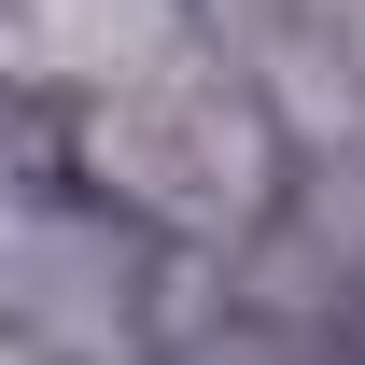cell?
<instances>
[{
  "instance_id": "1",
  "label": "cell",
  "mask_w": 365,
  "mask_h": 365,
  "mask_svg": "<svg viewBox=\"0 0 365 365\" xmlns=\"http://www.w3.org/2000/svg\"><path fill=\"white\" fill-rule=\"evenodd\" d=\"M85 155L155 225H239V211L267 197V98L225 85L211 56H169V71H140V85L98 98Z\"/></svg>"
}]
</instances>
